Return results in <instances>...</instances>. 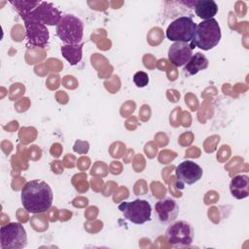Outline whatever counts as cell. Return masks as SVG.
I'll list each match as a JSON object with an SVG mask.
<instances>
[{
  "instance_id": "cell-1",
  "label": "cell",
  "mask_w": 249,
  "mask_h": 249,
  "mask_svg": "<svg viewBox=\"0 0 249 249\" xmlns=\"http://www.w3.org/2000/svg\"><path fill=\"white\" fill-rule=\"evenodd\" d=\"M24 209L31 214L44 213L52 207L53 195L52 188L45 181L31 180L24 184L20 194Z\"/></svg>"
},
{
  "instance_id": "cell-2",
  "label": "cell",
  "mask_w": 249,
  "mask_h": 249,
  "mask_svg": "<svg viewBox=\"0 0 249 249\" xmlns=\"http://www.w3.org/2000/svg\"><path fill=\"white\" fill-rule=\"evenodd\" d=\"M222 37L221 28L215 18L202 20L196 24L194 37L189 43L192 50L196 47L203 51H209L215 48Z\"/></svg>"
},
{
  "instance_id": "cell-3",
  "label": "cell",
  "mask_w": 249,
  "mask_h": 249,
  "mask_svg": "<svg viewBox=\"0 0 249 249\" xmlns=\"http://www.w3.org/2000/svg\"><path fill=\"white\" fill-rule=\"evenodd\" d=\"M57 37L66 45L82 43L84 36V23L74 15L65 14L56 25Z\"/></svg>"
},
{
  "instance_id": "cell-4",
  "label": "cell",
  "mask_w": 249,
  "mask_h": 249,
  "mask_svg": "<svg viewBox=\"0 0 249 249\" xmlns=\"http://www.w3.org/2000/svg\"><path fill=\"white\" fill-rule=\"evenodd\" d=\"M0 244L2 249H21L27 245L25 229L18 222H12L0 229Z\"/></svg>"
},
{
  "instance_id": "cell-5",
  "label": "cell",
  "mask_w": 249,
  "mask_h": 249,
  "mask_svg": "<svg viewBox=\"0 0 249 249\" xmlns=\"http://www.w3.org/2000/svg\"><path fill=\"white\" fill-rule=\"evenodd\" d=\"M194 228L186 221H178L171 224L166 231V241L174 248L190 247L194 241Z\"/></svg>"
},
{
  "instance_id": "cell-6",
  "label": "cell",
  "mask_w": 249,
  "mask_h": 249,
  "mask_svg": "<svg viewBox=\"0 0 249 249\" xmlns=\"http://www.w3.org/2000/svg\"><path fill=\"white\" fill-rule=\"evenodd\" d=\"M119 209L124 217L129 222L142 225L151 221L152 207L149 201L145 199H135L132 201H124L119 205Z\"/></svg>"
},
{
  "instance_id": "cell-7",
  "label": "cell",
  "mask_w": 249,
  "mask_h": 249,
  "mask_svg": "<svg viewBox=\"0 0 249 249\" xmlns=\"http://www.w3.org/2000/svg\"><path fill=\"white\" fill-rule=\"evenodd\" d=\"M196 24L191 17H179L167 27L166 38L173 42L190 43L194 37Z\"/></svg>"
},
{
  "instance_id": "cell-8",
  "label": "cell",
  "mask_w": 249,
  "mask_h": 249,
  "mask_svg": "<svg viewBox=\"0 0 249 249\" xmlns=\"http://www.w3.org/2000/svg\"><path fill=\"white\" fill-rule=\"evenodd\" d=\"M61 17V12L53 3L41 1L39 6L32 12L20 18L22 19L30 18L45 25H57Z\"/></svg>"
},
{
  "instance_id": "cell-9",
  "label": "cell",
  "mask_w": 249,
  "mask_h": 249,
  "mask_svg": "<svg viewBox=\"0 0 249 249\" xmlns=\"http://www.w3.org/2000/svg\"><path fill=\"white\" fill-rule=\"evenodd\" d=\"M202 168L192 160H184L175 169L176 187L184 189L185 185H193L202 177Z\"/></svg>"
},
{
  "instance_id": "cell-10",
  "label": "cell",
  "mask_w": 249,
  "mask_h": 249,
  "mask_svg": "<svg viewBox=\"0 0 249 249\" xmlns=\"http://www.w3.org/2000/svg\"><path fill=\"white\" fill-rule=\"evenodd\" d=\"M23 21L26 29L25 34L28 45L37 48L47 47L50 39V33L47 25L30 18H24Z\"/></svg>"
},
{
  "instance_id": "cell-11",
  "label": "cell",
  "mask_w": 249,
  "mask_h": 249,
  "mask_svg": "<svg viewBox=\"0 0 249 249\" xmlns=\"http://www.w3.org/2000/svg\"><path fill=\"white\" fill-rule=\"evenodd\" d=\"M155 211L161 224H170L178 217L179 206L174 199L164 198L156 202Z\"/></svg>"
},
{
  "instance_id": "cell-12",
  "label": "cell",
  "mask_w": 249,
  "mask_h": 249,
  "mask_svg": "<svg viewBox=\"0 0 249 249\" xmlns=\"http://www.w3.org/2000/svg\"><path fill=\"white\" fill-rule=\"evenodd\" d=\"M168 59L176 67L185 66L193 55L189 43L174 42L168 49Z\"/></svg>"
},
{
  "instance_id": "cell-13",
  "label": "cell",
  "mask_w": 249,
  "mask_h": 249,
  "mask_svg": "<svg viewBox=\"0 0 249 249\" xmlns=\"http://www.w3.org/2000/svg\"><path fill=\"white\" fill-rule=\"evenodd\" d=\"M230 191L236 199L247 197L249 196V177L245 174L234 176L230 183Z\"/></svg>"
},
{
  "instance_id": "cell-14",
  "label": "cell",
  "mask_w": 249,
  "mask_h": 249,
  "mask_svg": "<svg viewBox=\"0 0 249 249\" xmlns=\"http://www.w3.org/2000/svg\"><path fill=\"white\" fill-rule=\"evenodd\" d=\"M196 15L201 19H210L218 13V5L213 0H199L195 2Z\"/></svg>"
},
{
  "instance_id": "cell-15",
  "label": "cell",
  "mask_w": 249,
  "mask_h": 249,
  "mask_svg": "<svg viewBox=\"0 0 249 249\" xmlns=\"http://www.w3.org/2000/svg\"><path fill=\"white\" fill-rule=\"evenodd\" d=\"M209 61L207 57L201 53H193L190 60L184 66V71L188 75H196L201 70H204L208 67Z\"/></svg>"
},
{
  "instance_id": "cell-16",
  "label": "cell",
  "mask_w": 249,
  "mask_h": 249,
  "mask_svg": "<svg viewBox=\"0 0 249 249\" xmlns=\"http://www.w3.org/2000/svg\"><path fill=\"white\" fill-rule=\"evenodd\" d=\"M83 46L84 43L76 45H64L60 48L62 56L69 62L70 65L78 64L83 57Z\"/></svg>"
},
{
  "instance_id": "cell-17",
  "label": "cell",
  "mask_w": 249,
  "mask_h": 249,
  "mask_svg": "<svg viewBox=\"0 0 249 249\" xmlns=\"http://www.w3.org/2000/svg\"><path fill=\"white\" fill-rule=\"evenodd\" d=\"M15 9L17 10V12L19 14L20 17L25 16L27 14H29L30 12H32L36 7L39 6V4L41 3V1H11L10 2Z\"/></svg>"
},
{
  "instance_id": "cell-18",
  "label": "cell",
  "mask_w": 249,
  "mask_h": 249,
  "mask_svg": "<svg viewBox=\"0 0 249 249\" xmlns=\"http://www.w3.org/2000/svg\"><path fill=\"white\" fill-rule=\"evenodd\" d=\"M133 82L137 88H144L149 83V76L144 71H138L133 75Z\"/></svg>"
}]
</instances>
